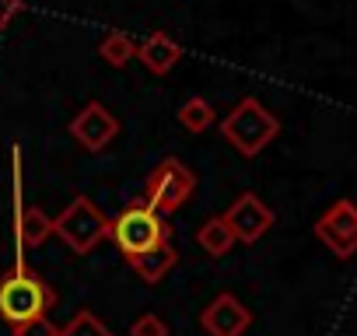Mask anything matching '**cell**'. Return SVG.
<instances>
[{
	"label": "cell",
	"mask_w": 357,
	"mask_h": 336,
	"mask_svg": "<svg viewBox=\"0 0 357 336\" xmlns=\"http://www.w3.org/2000/svg\"><path fill=\"white\" fill-rule=\"evenodd\" d=\"M221 137H225L242 158H256V154H263V151L280 137V119H277L259 98H242V102L221 119Z\"/></svg>",
	"instance_id": "1"
},
{
	"label": "cell",
	"mask_w": 357,
	"mask_h": 336,
	"mask_svg": "<svg viewBox=\"0 0 357 336\" xmlns=\"http://www.w3.org/2000/svg\"><path fill=\"white\" fill-rule=\"evenodd\" d=\"M53 305H56V294L25 263H15L11 273L0 277V319H4L8 326L46 315Z\"/></svg>",
	"instance_id": "2"
},
{
	"label": "cell",
	"mask_w": 357,
	"mask_h": 336,
	"mask_svg": "<svg viewBox=\"0 0 357 336\" xmlns=\"http://www.w3.org/2000/svg\"><path fill=\"white\" fill-rule=\"evenodd\" d=\"M112 221L88 200V197H74L56 217H53V235L77 256H88L102 238H109Z\"/></svg>",
	"instance_id": "3"
},
{
	"label": "cell",
	"mask_w": 357,
	"mask_h": 336,
	"mask_svg": "<svg viewBox=\"0 0 357 336\" xmlns=\"http://www.w3.org/2000/svg\"><path fill=\"white\" fill-rule=\"evenodd\" d=\"M109 235H112V242L119 245V252H123L126 259H133V256L147 252L151 245L168 242L172 228H168L165 214H158L154 207H147V204H130V207L112 221V231H109Z\"/></svg>",
	"instance_id": "4"
},
{
	"label": "cell",
	"mask_w": 357,
	"mask_h": 336,
	"mask_svg": "<svg viewBox=\"0 0 357 336\" xmlns=\"http://www.w3.org/2000/svg\"><path fill=\"white\" fill-rule=\"evenodd\" d=\"M197 190V176L190 172V168L178 161V158H165L154 172L147 176V186H144V204L154 207L158 214H175L183 211L190 204Z\"/></svg>",
	"instance_id": "5"
},
{
	"label": "cell",
	"mask_w": 357,
	"mask_h": 336,
	"mask_svg": "<svg viewBox=\"0 0 357 336\" xmlns=\"http://www.w3.org/2000/svg\"><path fill=\"white\" fill-rule=\"evenodd\" d=\"M315 238L336 259H354L357 256V204L333 200L315 221Z\"/></svg>",
	"instance_id": "6"
},
{
	"label": "cell",
	"mask_w": 357,
	"mask_h": 336,
	"mask_svg": "<svg viewBox=\"0 0 357 336\" xmlns=\"http://www.w3.org/2000/svg\"><path fill=\"white\" fill-rule=\"evenodd\" d=\"M225 224L231 228V235H235V242H242V245H256L270 228H273V211L256 197V193H242L225 214Z\"/></svg>",
	"instance_id": "7"
},
{
	"label": "cell",
	"mask_w": 357,
	"mask_h": 336,
	"mask_svg": "<svg viewBox=\"0 0 357 336\" xmlns=\"http://www.w3.org/2000/svg\"><path fill=\"white\" fill-rule=\"evenodd\" d=\"M70 137L84 147V151H91V154H98V151H105L116 137H119V119L102 105V102H88L74 119H70Z\"/></svg>",
	"instance_id": "8"
},
{
	"label": "cell",
	"mask_w": 357,
	"mask_h": 336,
	"mask_svg": "<svg viewBox=\"0 0 357 336\" xmlns=\"http://www.w3.org/2000/svg\"><path fill=\"white\" fill-rule=\"evenodd\" d=\"M200 326L207 336H245V329L252 326V312L235 294H218L200 312Z\"/></svg>",
	"instance_id": "9"
},
{
	"label": "cell",
	"mask_w": 357,
	"mask_h": 336,
	"mask_svg": "<svg viewBox=\"0 0 357 336\" xmlns=\"http://www.w3.org/2000/svg\"><path fill=\"white\" fill-rule=\"evenodd\" d=\"M137 56H140V63H144L151 74L165 77L178 60H183V46H178L172 36H165V32H154V36H147V39L137 46Z\"/></svg>",
	"instance_id": "10"
},
{
	"label": "cell",
	"mask_w": 357,
	"mask_h": 336,
	"mask_svg": "<svg viewBox=\"0 0 357 336\" xmlns=\"http://www.w3.org/2000/svg\"><path fill=\"white\" fill-rule=\"evenodd\" d=\"M126 263L137 270V277H140L144 284H161V280L175 270L178 252H175L168 242H158V245H151L147 252H140V256H133V259H126Z\"/></svg>",
	"instance_id": "11"
},
{
	"label": "cell",
	"mask_w": 357,
	"mask_h": 336,
	"mask_svg": "<svg viewBox=\"0 0 357 336\" xmlns=\"http://www.w3.org/2000/svg\"><path fill=\"white\" fill-rule=\"evenodd\" d=\"M197 245H200L211 259H221V256H228V252L235 249V235H231V228L225 224V217H207V221L200 224V231H197Z\"/></svg>",
	"instance_id": "12"
},
{
	"label": "cell",
	"mask_w": 357,
	"mask_h": 336,
	"mask_svg": "<svg viewBox=\"0 0 357 336\" xmlns=\"http://www.w3.org/2000/svg\"><path fill=\"white\" fill-rule=\"evenodd\" d=\"M178 123H183L190 133H207L218 123V109L207 98H190V102H183V109H178Z\"/></svg>",
	"instance_id": "13"
},
{
	"label": "cell",
	"mask_w": 357,
	"mask_h": 336,
	"mask_svg": "<svg viewBox=\"0 0 357 336\" xmlns=\"http://www.w3.org/2000/svg\"><path fill=\"white\" fill-rule=\"evenodd\" d=\"M98 53H102V60H105L109 67H116V70H119V67H126V63L137 56V43H133L126 32H119V29H116V32H109V36L102 39Z\"/></svg>",
	"instance_id": "14"
},
{
	"label": "cell",
	"mask_w": 357,
	"mask_h": 336,
	"mask_svg": "<svg viewBox=\"0 0 357 336\" xmlns=\"http://www.w3.org/2000/svg\"><path fill=\"white\" fill-rule=\"evenodd\" d=\"M60 336H112V329L91 308H81L67 326H60Z\"/></svg>",
	"instance_id": "15"
},
{
	"label": "cell",
	"mask_w": 357,
	"mask_h": 336,
	"mask_svg": "<svg viewBox=\"0 0 357 336\" xmlns=\"http://www.w3.org/2000/svg\"><path fill=\"white\" fill-rule=\"evenodd\" d=\"M15 336H60V326H53L50 315H36V319H25L18 326H11Z\"/></svg>",
	"instance_id": "16"
},
{
	"label": "cell",
	"mask_w": 357,
	"mask_h": 336,
	"mask_svg": "<svg viewBox=\"0 0 357 336\" xmlns=\"http://www.w3.org/2000/svg\"><path fill=\"white\" fill-rule=\"evenodd\" d=\"M130 336H168V322H165L161 315L147 312V315L133 319V326H130Z\"/></svg>",
	"instance_id": "17"
},
{
	"label": "cell",
	"mask_w": 357,
	"mask_h": 336,
	"mask_svg": "<svg viewBox=\"0 0 357 336\" xmlns=\"http://www.w3.org/2000/svg\"><path fill=\"white\" fill-rule=\"evenodd\" d=\"M22 11V0H0V32L11 25V18Z\"/></svg>",
	"instance_id": "18"
}]
</instances>
